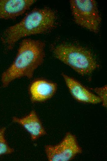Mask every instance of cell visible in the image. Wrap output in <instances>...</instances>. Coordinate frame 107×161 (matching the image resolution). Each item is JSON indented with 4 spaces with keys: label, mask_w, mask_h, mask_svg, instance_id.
Returning a JSON list of instances; mask_svg holds the SVG:
<instances>
[{
    "label": "cell",
    "mask_w": 107,
    "mask_h": 161,
    "mask_svg": "<svg viewBox=\"0 0 107 161\" xmlns=\"http://www.w3.org/2000/svg\"><path fill=\"white\" fill-rule=\"evenodd\" d=\"M57 20L55 12L51 9H33L20 22L9 27L1 34L5 52L12 50L16 42L23 37L51 31L56 26Z\"/></svg>",
    "instance_id": "obj_1"
},
{
    "label": "cell",
    "mask_w": 107,
    "mask_h": 161,
    "mask_svg": "<svg viewBox=\"0 0 107 161\" xmlns=\"http://www.w3.org/2000/svg\"><path fill=\"white\" fill-rule=\"evenodd\" d=\"M45 48V43L40 40L23 39L13 63L2 75V87H6L13 80L23 77L31 78L35 70L43 62Z\"/></svg>",
    "instance_id": "obj_2"
},
{
    "label": "cell",
    "mask_w": 107,
    "mask_h": 161,
    "mask_svg": "<svg viewBox=\"0 0 107 161\" xmlns=\"http://www.w3.org/2000/svg\"><path fill=\"white\" fill-rule=\"evenodd\" d=\"M54 56L82 75L91 73L99 66L92 52L73 44H61L53 50Z\"/></svg>",
    "instance_id": "obj_3"
},
{
    "label": "cell",
    "mask_w": 107,
    "mask_h": 161,
    "mask_svg": "<svg viewBox=\"0 0 107 161\" xmlns=\"http://www.w3.org/2000/svg\"><path fill=\"white\" fill-rule=\"evenodd\" d=\"M70 6L75 22L79 25L97 33L101 18L94 0H70Z\"/></svg>",
    "instance_id": "obj_4"
},
{
    "label": "cell",
    "mask_w": 107,
    "mask_h": 161,
    "mask_svg": "<svg viewBox=\"0 0 107 161\" xmlns=\"http://www.w3.org/2000/svg\"><path fill=\"white\" fill-rule=\"evenodd\" d=\"M45 150L50 161H69L82 152L76 136L69 132L58 144L45 146Z\"/></svg>",
    "instance_id": "obj_5"
},
{
    "label": "cell",
    "mask_w": 107,
    "mask_h": 161,
    "mask_svg": "<svg viewBox=\"0 0 107 161\" xmlns=\"http://www.w3.org/2000/svg\"><path fill=\"white\" fill-rule=\"evenodd\" d=\"M61 75L73 97L81 102L96 104L101 102L99 97L89 91L79 81L62 73Z\"/></svg>",
    "instance_id": "obj_6"
},
{
    "label": "cell",
    "mask_w": 107,
    "mask_h": 161,
    "mask_svg": "<svg viewBox=\"0 0 107 161\" xmlns=\"http://www.w3.org/2000/svg\"><path fill=\"white\" fill-rule=\"evenodd\" d=\"M34 0H0V20L14 19L28 10Z\"/></svg>",
    "instance_id": "obj_7"
},
{
    "label": "cell",
    "mask_w": 107,
    "mask_h": 161,
    "mask_svg": "<svg viewBox=\"0 0 107 161\" xmlns=\"http://www.w3.org/2000/svg\"><path fill=\"white\" fill-rule=\"evenodd\" d=\"M57 88L55 83L43 79L34 81L29 89L31 102H41L50 99L56 93Z\"/></svg>",
    "instance_id": "obj_8"
},
{
    "label": "cell",
    "mask_w": 107,
    "mask_h": 161,
    "mask_svg": "<svg viewBox=\"0 0 107 161\" xmlns=\"http://www.w3.org/2000/svg\"><path fill=\"white\" fill-rule=\"evenodd\" d=\"M12 121L22 126L30 134L31 139L34 141L45 135L46 132L35 111L30 113L22 118L14 116Z\"/></svg>",
    "instance_id": "obj_9"
},
{
    "label": "cell",
    "mask_w": 107,
    "mask_h": 161,
    "mask_svg": "<svg viewBox=\"0 0 107 161\" xmlns=\"http://www.w3.org/2000/svg\"><path fill=\"white\" fill-rule=\"evenodd\" d=\"M6 129L5 127L0 128V156L11 154L14 152V149L9 146L5 138Z\"/></svg>",
    "instance_id": "obj_10"
},
{
    "label": "cell",
    "mask_w": 107,
    "mask_h": 161,
    "mask_svg": "<svg viewBox=\"0 0 107 161\" xmlns=\"http://www.w3.org/2000/svg\"><path fill=\"white\" fill-rule=\"evenodd\" d=\"M97 94L101 100L102 106L107 107V88L106 85L103 86L91 88Z\"/></svg>",
    "instance_id": "obj_11"
}]
</instances>
